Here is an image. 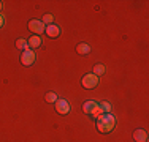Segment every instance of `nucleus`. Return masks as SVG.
I'll return each instance as SVG.
<instances>
[{"label":"nucleus","instance_id":"obj_1","mask_svg":"<svg viewBox=\"0 0 149 142\" xmlns=\"http://www.w3.org/2000/svg\"><path fill=\"white\" fill-rule=\"evenodd\" d=\"M95 120H97V122H95L97 130H98V133H102V134H108L116 128V117L113 115V114H102V115L97 117Z\"/></svg>","mask_w":149,"mask_h":142},{"label":"nucleus","instance_id":"obj_15","mask_svg":"<svg viewBox=\"0 0 149 142\" xmlns=\"http://www.w3.org/2000/svg\"><path fill=\"white\" fill-rule=\"evenodd\" d=\"M45 98H46V101H48V103H51V104H54V103L57 101V95H56L54 92H48Z\"/></svg>","mask_w":149,"mask_h":142},{"label":"nucleus","instance_id":"obj_8","mask_svg":"<svg viewBox=\"0 0 149 142\" xmlns=\"http://www.w3.org/2000/svg\"><path fill=\"white\" fill-rule=\"evenodd\" d=\"M133 141L135 142H148V131L141 130V128L135 130L133 131Z\"/></svg>","mask_w":149,"mask_h":142},{"label":"nucleus","instance_id":"obj_12","mask_svg":"<svg viewBox=\"0 0 149 142\" xmlns=\"http://www.w3.org/2000/svg\"><path fill=\"white\" fill-rule=\"evenodd\" d=\"M105 71H106V68H105V65H102V63H97V65L94 66V74H95L97 77L103 76Z\"/></svg>","mask_w":149,"mask_h":142},{"label":"nucleus","instance_id":"obj_14","mask_svg":"<svg viewBox=\"0 0 149 142\" xmlns=\"http://www.w3.org/2000/svg\"><path fill=\"white\" fill-rule=\"evenodd\" d=\"M41 22H43L45 26H51V24H54V16H52V14H45Z\"/></svg>","mask_w":149,"mask_h":142},{"label":"nucleus","instance_id":"obj_11","mask_svg":"<svg viewBox=\"0 0 149 142\" xmlns=\"http://www.w3.org/2000/svg\"><path fill=\"white\" fill-rule=\"evenodd\" d=\"M16 48L19 49V51H27L29 48V43H27V40H24V38H19V40H16Z\"/></svg>","mask_w":149,"mask_h":142},{"label":"nucleus","instance_id":"obj_2","mask_svg":"<svg viewBox=\"0 0 149 142\" xmlns=\"http://www.w3.org/2000/svg\"><path fill=\"white\" fill-rule=\"evenodd\" d=\"M83 112L86 114V115L89 117H94V119H97V117H100L102 114V108L100 104H98L97 101H94V99H89V101H86L83 104Z\"/></svg>","mask_w":149,"mask_h":142},{"label":"nucleus","instance_id":"obj_4","mask_svg":"<svg viewBox=\"0 0 149 142\" xmlns=\"http://www.w3.org/2000/svg\"><path fill=\"white\" fill-rule=\"evenodd\" d=\"M45 28H46V26L41 22V19H32L29 22V30L33 35H37V37H40L41 33H45Z\"/></svg>","mask_w":149,"mask_h":142},{"label":"nucleus","instance_id":"obj_9","mask_svg":"<svg viewBox=\"0 0 149 142\" xmlns=\"http://www.w3.org/2000/svg\"><path fill=\"white\" fill-rule=\"evenodd\" d=\"M27 43H29V48L37 49V48H40V46H41V38L37 37V35H32L29 40H27Z\"/></svg>","mask_w":149,"mask_h":142},{"label":"nucleus","instance_id":"obj_5","mask_svg":"<svg viewBox=\"0 0 149 142\" xmlns=\"http://www.w3.org/2000/svg\"><path fill=\"white\" fill-rule=\"evenodd\" d=\"M21 63H22L24 66H32L35 63V52L30 51V49L24 51L22 54H21Z\"/></svg>","mask_w":149,"mask_h":142},{"label":"nucleus","instance_id":"obj_6","mask_svg":"<svg viewBox=\"0 0 149 142\" xmlns=\"http://www.w3.org/2000/svg\"><path fill=\"white\" fill-rule=\"evenodd\" d=\"M54 106H56V111H57L60 115H67V114L70 112V104H68V101H67V99L57 98V101L54 103Z\"/></svg>","mask_w":149,"mask_h":142},{"label":"nucleus","instance_id":"obj_13","mask_svg":"<svg viewBox=\"0 0 149 142\" xmlns=\"http://www.w3.org/2000/svg\"><path fill=\"white\" fill-rule=\"evenodd\" d=\"M98 104H100L103 114H111V104H109L108 101H102V103H98Z\"/></svg>","mask_w":149,"mask_h":142},{"label":"nucleus","instance_id":"obj_17","mask_svg":"<svg viewBox=\"0 0 149 142\" xmlns=\"http://www.w3.org/2000/svg\"><path fill=\"white\" fill-rule=\"evenodd\" d=\"M2 10H3V2H0V13H2Z\"/></svg>","mask_w":149,"mask_h":142},{"label":"nucleus","instance_id":"obj_7","mask_svg":"<svg viewBox=\"0 0 149 142\" xmlns=\"http://www.w3.org/2000/svg\"><path fill=\"white\" fill-rule=\"evenodd\" d=\"M45 33H46V37H49V38H57L59 35H60V27H59V26H56V24L46 26Z\"/></svg>","mask_w":149,"mask_h":142},{"label":"nucleus","instance_id":"obj_3","mask_svg":"<svg viewBox=\"0 0 149 142\" xmlns=\"http://www.w3.org/2000/svg\"><path fill=\"white\" fill-rule=\"evenodd\" d=\"M81 85H83L84 88H87V90H92V88H95L98 85V77L95 76L94 73H87L83 76V79H81Z\"/></svg>","mask_w":149,"mask_h":142},{"label":"nucleus","instance_id":"obj_16","mask_svg":"<svg viewBox=\"0 0 149 142\" xmlns=\"http://www.w3.org/2000/svg\"><path fill=\"white\" fill-rule=\"evenodd\" d=\"M3 24H5V17L2 16V13H0V28L3 27Z\"/></svg>","mask_w":149,"mask_h":142},{"label":"nucleus","instance_id":"obj_10","mask_svg":"<svg viewBox=\"0 0 149 142\" xmlns=\"http://www.w3.org/2000/svg\"><path fill=\"white\" fill-rule=\"evenodd\" d=\"M76 52L81 55H87L91 52V46L87 44V43H79V44L76 46Z\"/></svg>","mask_w":149,"mask_h":142}]
</instances>
